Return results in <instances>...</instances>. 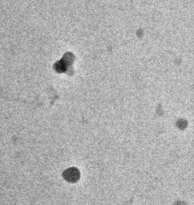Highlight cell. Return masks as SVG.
<instances>
[{
  "label": "cell",
  "instance_id": "6da1fadb",
  "mask_svg": "<svg viewBox=\"0 0 194 205\" xmlns=\"http://www.w3.org/2000/svg\"><path fill=\"white\" fill-rule=\"evenodd\" d=\"M78 176H79L78 172H77L76 169L72 170V168L67 170L64 173V177L67 179L68 181H72V178H74V180H77V177H78Z\"/></svg>",
  "mask_w": 194,
  "mask_h": 205
}]
</instances>
